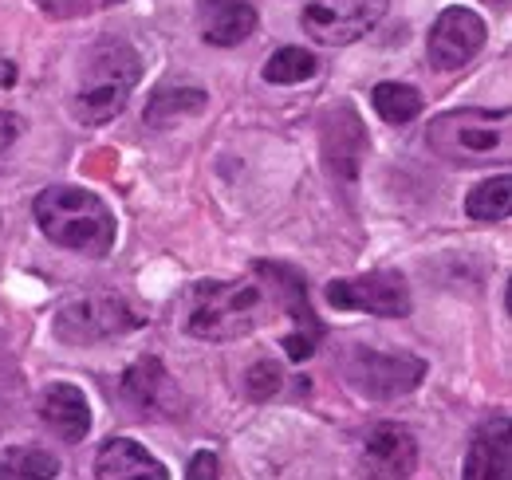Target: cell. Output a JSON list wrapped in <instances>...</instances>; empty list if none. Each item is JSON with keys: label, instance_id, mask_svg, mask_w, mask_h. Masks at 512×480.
<instances>
[{"label": "cell", "instance_id": "7402d4cb", "mask_svg": "<svg viewBox=\"0 0 512 480\" xmlns=\"http://www.w3.org/2000/svg\"><path fill=\"white\" fill-rule=\"evenodd\" d=\"M316 71H320V60L312 52H304V48H280V52H272L268 63H264V79L268 83H280V87L304 83Z\"/></svg>", "mask_w": 512, "mask_h": 480}, {"label": "cell", "instance_id": "52a82bcc", "mask_svg": "<svg viewBox=\"0 0 512 480\" xmlns=\"http://www.w3.org/2000/svg\"><path fill=\"white\" fill-rule=\"evenodd\" d=\"M386 8L390 0H304L300 24L316 44L343 48L363 40L386 16Z\"/></svg>", "mask_w": 512, "mask_h": 480}, {"label": "cell", "instance_id": "277c9868", "mask_svg": "<svg viewBox=\"0 0 512 480\" xmlns=\"http://www.w3.org/2000/svg\"><path fill=\"white\" fill-rule=\"evenodd\" d=\"M142 75L138 52L123 40H107L99 48L87 52L83 71H79V99H75V115L83 122H111L123 115L130 91Z\"/></svg>", "mask_w": 512, "mask_h": 480}, {"label": "cell", "instance_id": "6da1fadb", "mask_svg": "<svg viewBox=\"0 0 512 480\" xmlns=\"http://www.w3.org/2000/svg\"><path fill=\"white\" fill-rule=\"evenodd\" d=\"M36 221L40 233L83 256H107L115 244V217L91 189L75 185H52L36 197Z\"/></svg>", "mask_w": 512, "mask_h": 480}, {"label": "cell", "instance_id": "7c38bea8", "mask_svg": "<svg viewBox=\"0 0 512 480\" xmlns=\"http://www.w3.org/2000/svg\"><path fill=\"white\" fill-rule=\"evenodd\" d=\"M465 480H512V433L509 414L489 418L469 441Z\"/></svg>", "mask_w": 512, "mask_h": 480}, {"label": "cell", "instance_id": "ba28073f", "mask_svg": "<svg viewBox=\"0 0 512 480\" xmlns=\"http://www.w3.org/2000/svg\"><path fill=\"white\" fill-rule=\"evenodd\" d=\"M256 276H264L268 284H272V292L280 296L284 303V311H288V319H292V335H284V355L292 362H304L316 355V347H320V319H316V311H312V303H308V288H304V276L296 272V268H288V264H272V260H256L253 264Z\"/></svg>", "mask_w": 512, "mask_h": 480}, {"label": "cell", "instance_id": "484cf974", "mask_svg": "<svg viewBox=\"0 0 512 480\" xmlns=\"http://www.w3.org/2000/svg\"><path fill=\"white\" fill-rule=\"evenodd\" d=\"M0 83H12V63L0 60Z\"/></svg>", "mask_w": 512, "mask_h": 480}, {"label": "cell", "instance_id": "4fadbf2b", "mask_svg": "<svg viewBox=\"0 0 512 480\" xmlns=\"http://www.w3.org/2000/svg\"><path fill=\"white\" fill-rule=\"evenodd\" d=\"M201 40L217 48H233L256 32V8L249 0H197Z\"/></svg>", "mask_w": 512, "mask_h": 480}, {"label": "cell", "instance_id": "e0dca14e", "mask_svg": "<svg viewBox=\"0 0 512 480\" xmlns=\"http://www.w3.org/2000/svg\"><path fill=\"white\" fill-rule=\"evenodd\" d=\"M162 390H170V374L158 359H138L123 378V394L138 410H158L162 406Z\"/></svg>", "mask_w": 512, "mask_h": 480}, {"label": "cell", "instance_id": "d4e9b609", "mask_svg": "<svg viewBox=\"0 0 512 480\" xmlns=\"http://www.w3.org/2000/svg\"><path fill=\"white\" fill-rule=\"evenodd\" d=\"M20 126H24V122L16 119L12 111H0V170H4V158H8L12 142L20 138Z\"/></svg>", "mask_w": 512, "mask_h": 480}, {"label": "cell", "instance_id": "ffe728a7", "mask_svg": "<svg viewBox=\"0 0 512 480\" xmlns=\"http://www.w3.org/2000/svg\"><path fill=\"white\" fill-rule=\"evenodd\" d=\"M371 103H375L379 119L390 122V126H406V122H414L422 115V95L410 83H379L371 91Z\"/></svg>", "mask_w": 512, "mask_h": 480}, {"label": "cell", "instance_id": "2e32d148", "mask_svg": "<svg viewBox=\"0 0 512 480\" xmlns=\"http://www.w3.org/2000/svg\"><path fill=\"white\" fill-rule=\"evenodd\" d=\"M323 146H327L331 170L343 174V178H355L359 158H363V150H367V138H363L359 119H355L351 111H339L335 119L327 122V130H323Z\"/></svg>", "mask_w": 512, "mask_h": 480}, {"label": "cell", "instance_id": "3957f363", "mask_svg": "<svg viewBox=\"0 0 512 480\" xmlns=\"http://www.w3.org/2000/svg\"><path fill=\"white\" fill-rule=\"evenodd\" d=\"M268 300L256 284H241V280H205L193 288L190 315L186 327L197 339L209 343H229L256 331L264 323Z\"/></svg>", "mask_w": 512, "mask_h": 480}, {"label": "cell", "instance_id": "30bf717a", "mask_svg": "<svg viewBox=\"0 0 512 480\" xmlns=\"http://www.w3.org/2000/svg\"><path fill=\"white\" fill-rule=\"evenodd\" d=\"M485 20L473 12V8H446L434 28H430V40H426V52H430V63L442 67V71H453L461 63H469L481 48H485Z\"/></svg>", "mask_w": 512, "mask_h": 480}, {"label": "cell", "instance_id": "cb8c5ba5", "mask_svg": "<svg viewBox=\"0 0 512 480\" xmlns=\"http://www.w3.org/2000/svg\"><path fill=\"white\" fill-rule=\"evenodd\" d=\"M217 453H209V449H201V453H193L190 461V473H186V480H217Z\"/></svg>", "mask_w": 512, "mask_h": 480}, {"label": "cell", "instance_id": "603a6c76", "mask_svg": "<svg viewBox=\"0 0 512 480\" xmlns=\"http://www.w3.org/2000/svg\"><path fill=\"white\" fill-rule=\"evenodd\" d=\"M280 386H284V374L276 362H253L245 374V390L253 402H268L272 394H280Z\"/></svg>", "mask_w": 512, "mask_h": 480}, {"label": "cell", "instance_id": "44dd1931", "mask_svg": "<svg viewBox=\"0 0 512 480\" xmlns=\"http://www.w3.org/2000/svg\"><path fill=\"white\" fill-rule=\"evenodd\" d=\"M205 103H209V95L201 91V87H178V91H158L154 99H150V107H146V122L150 126H170L174 119H182V115H197V111H205Z\"/></svg>", "mask_w": 512, "mask_h": 480}, {"label": "cell", "instance_id": "5b68a950", "mask_svg": "<svg viewBox=\"0 0 512 480\" xmlns=\"http://www.w3.org/2000/svg\"><path fill=\"white\" fill-rule=\"evenodd\" d=\"M134 327H142V315L119 292H83L56 311V339L71 347L103 343V339L127 335Z\"/></svg>", "mask_w": 512, "mask_h": 480}, {"label": "cell", "instance_id": "9c48e42d", "mask_svg": "<svg viewBox=\"0 0 512 480\" xmlns=\"http://www.w3.org/2000/svg\"><path fill=\"white\" fill-rule=\"evenodd\" d=\"M327 303L339 311H367L383 319L410 315V288L398 272H367L355 280H335L327 288Z\"/></svg>", "mask_w": 512, "mask_h": 480}, {"label": "cell", "instance_id": "8fae6325", "mask_svg": "<svg viewBox=\"0 0 512 480\" xmlns=\"http://www.w3.org/2000/svg\"><path fill=\"white\" fill-rule=\"evenodd\" d=\"M418 469V441L406 425L379 421L363 437V477L367 480H410Z\"/></svg>", "mask_w": 512, "mask_h": 480}, {"label": "cell", "instance_id": "9a60e30c", "mask_svg": "<svg viewBox=\"0 0 512 480\" xmlns=\"http://www.w3.org/2000/svg\"><path fill=\"white\" fill-rule=\"evenodd\" d=\"M95 477L99 480H170L166 465L154 461L138 441L130 437H111L99 457H95Z\"/></svg>", "mask_w": 512, "mask_h": 480}, {"label": "cell", "instance_id": "7a4b0ae2", "mask_svg": "<svg viewBox=\"0 0 512 480\" xmlns=\"http://www.w3.org/2000/svg\"><path fill=\"white\" fill-rule=\"evenodd\" d=\"M426 142L438 158L453 166H493L512 158V115L509 111H449L426 130Z\"/></svg>", "mask_w": 512, "mask_h": 480}, {"label": "cell", "instance_id": "8992f818", "mask_svg": "<svg viewBox=\"0 0 512 480\" xmlns=\"http://www.w3.org/2000/svg\"><path fill=\"white\" fill-rule=\"evenodd\" d=\"M347 386L363 398L390 402L402 398L410 390H418V382L426 378V362L406 351H375V347H351L339 362Z\"/></svg>", "mask_w": 512, "mask_h": 480}, {"label": "cell", "instance_id": "d6986e66", "mask_svg": "<svg viewBox=\"0 0 512 480\" xmlns=\"http://www.w3.org/2000/svg\"><path fill=\"white\" fill-rule=\"evenodd\" d=\"M509 209H512V178L509 174H501V178H493V181H481V185L469 189V197H465V213H469L473 221H485V225L505 221Z\"/></svg>", "mask_w": 512, "mask_h": 480}, {"label": "cell", "instance_id": "5bb4252c", "mask_svg": "<svg viewBox=\"0 0 512 480\" xmlns=\"http://www.w3.org/2000/svg\"><path fill=\"white\" fill-rule=\"evenodd\" d=\"M40 421L60 437V441H83L87 429H91V406L83 398L79 386L71 382H52L44 394H40Z\"/></svg>", "mask_w": 512, "mask_h": 480}, {"label": "cell", "instance_id": "ac0fdd59", "mask_svg": "<svg viewBox=\"0 0 512 480\" xmlns=\"http://www.w3.org/2000/svg\"><path fill=\"white\" fill-rule=\"evenodd\" d=\"M60 461L48 449H32V445H16L0 453V480H56Z\"/></svg>", "mask_w": 512, "mask_h": 480}]
</instances>
